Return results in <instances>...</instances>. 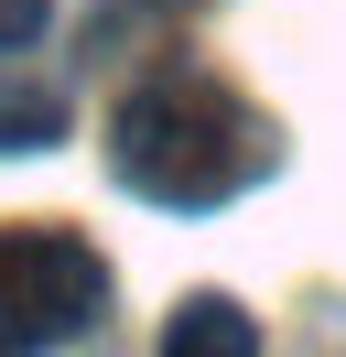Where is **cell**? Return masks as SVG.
Instances as JSON below:
<instances>
[{"label":"cell","instance_id":"1","mask_svg":"<svg viewBox=\"0 0 346 357\" xmlns=\"http://www.w3.org/2000/svg\"><path fill=\"white\" fill-rule=\"evenodd\" d=\"M108 174L151 206H227L238 184L271 174V119L206 66H163L108 119Z\"/></svg>","mask_w":346,"mask_h":357},{"label":"cell","instance_id":"3","mask_svg":"<svg viewBox=\"0 0 346 357\" xmlns=\"http://www.w3.org/2000/svg\"><path fill=\"white\" fill-rule=\"evenodd\" d=\"M54 130H65V98L33 76H0V152H43Z\"/></svg>","mask_w":346,"mask_h":357},{"label":"cell","instance_id":"4","mask_svg":"<svg viewBox=\"0 0 346 357\" xmlns=\"http://www.w3.org/2000/svg\"><path fill=\"white\" fill-rule=\"evenodd\" d=\"M163 347H173V357H195V347H260V335H249V325H238V314H227V303H184V325H173V335H163Z\"/></svg>","mask_w":346,"mask_h":357},{"label":"cell","instance_id":"2","mask_svg":"<svg viewBox=\"0 0 346 357\" xmlns=\"http://www.w3.org/2000/svg\"><path fill=\"white\" fill-rule=\"evenodd\" d=\"M108 314V260L76 227H0V347H65Z\"/></svg>","mask_w":346,"mask_h":357},{"label":"cell","instance_id":"5","mask_svg":"<svg viewBox=\"0 0 346 357\" xmlns=\"http://www.w3.org/2000/svg\"><path fill=\"white\" fill-rule=\"evenodd\" d=\"M33 22H43V0H0V44H33Z\"/></svg>","mask_w":346,"mask_h":357}]
</instances>
